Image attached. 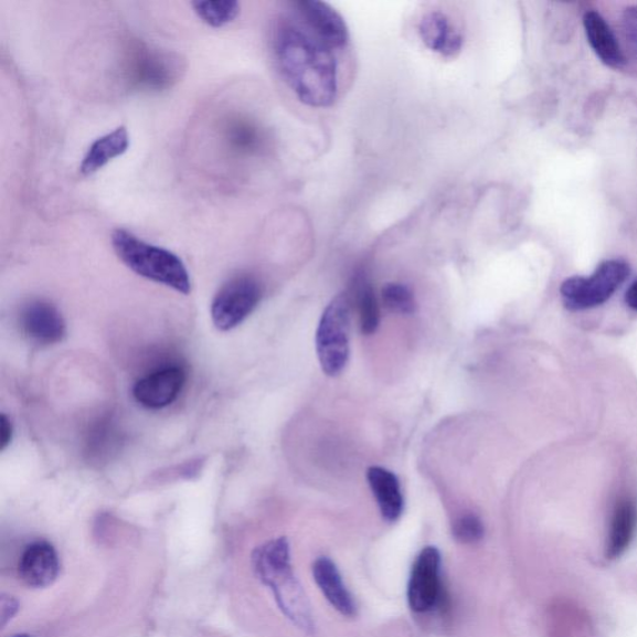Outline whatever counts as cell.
I'll return each instance as SVG.
<instances>
[{
  "mask_svg": "<svg viewBox=\"0 0 637 637\" xmlns=\"http://www.w3.org/2000/svg\"><path fill=\"white\" fill-rule=\"evenodd\" d=\"M312 575L320 592L336 611L346 616L355 615V602L342 582L335 562L327 556L319 558L312 565Z\"/></svg>",
  "mask_w": 637,
  "mask_h": 637,
  "instance_id": "obj_15",
  "label": "cell"
},
{
  "mask_svg": "<svg viewBox=\"0 0 637 637\" xmlns=\"http://www.w3.org/2000/svg\"><path fill=\"white\" fill-rule=\"evenodd\" d=\"M21 328L24 335L41 346H54L66 336V322L54 304L33 300L21 312Z\"/></svg>",
  "mask_w": 637,
  "mask_h": 637,
  "instance_id": "obj_10",
  "label": "cell"
},
{
  "mask_svg": "<svg viewBox=\"0 0 637 637\" xmlns=\"http://www.w3.org/2000/svg\"><path fill=\"white\" fill-rule=\"evenodd\" d=\"M257 135L247 125H235L232 127L230 140L240 149H248V147L256 144Z\"/></svg>",
  "mask_w": 637,
  "mask_h": 637,
  "instance_id": "obj_24",
  "label": "cell"
},
{
  "mask_svg": "<svg viewBox=\"0 0 637 637\" xmlns=\"http://www.w3.org/2000/svg\"><path fill=\"white\" fill-rule=\"evenodd\" d=\"M59 572H61V562H59L55 548L44 541L29 544L18 565L19 577L33 590H43L54 584Z\"/></svg>",
  "mask_w": 637,
  "mask_h": 637,
  "instance_id": "obj_11",
  "label": "cell"
},
{
  "mask_svg": "<svg viewBox=\"0 0 637 637\" xmlns=\"http://www.w3.org/2000/svg\"><path fill=\"white\" fill-rule=\"evenodd\" d=\"M637 531V503L630 497L620 498L614 506L607 531L605 556L614 561L625 554Z\"/></svg>",
  "mask_w": 637,
  "mask_h": 637,
  "instance_id": "obj_13",
  "label": "cell"
},
{
  "mask_svg": "<svg viewBox=\"0 0 637 637\" xmlns=\"http://www.w3.org/2000/svg\"><path fill=\"white\" fill-rule=\"evenodd\" d=\"M367 478L382 518L390 523L396 522L403 516L405 507L396 475L386 468L374 466L368 469Z\"/></svg>",
  "mask_w": 637,
  "mask_h": 637,
  "instance_id": "obj_16",
  "label": "cell"
},
{
  "mask_svg": "<svg viewBox=\"0 0 637 637\" xmlns=\"http://www.w3.org/2000/svg\"><path fill=\"white\" fill-rule=\"evenodd\" d=\"M252 564L258 580L273 593L280 612L304 631L314 629L306 592L293 571L287 538L273 539L253 552Z\"/></svg>",
  "mask_w": 637,
  "mask_h": 637,
  "instance_id": "obj_2",
  "label": "cell"
},
{
  "mask_svg": "<svg viewBox=\"0 0 637 637\" xmlns=\"http://www.w3.org/2000/svg\"><path fill=\"white\" fill-rule=\"evenodd\" d=\"M350 321L351 301L347 294H340L322 312L316 338L321 370L330 378L340 375L348 365Z\"/></svg>",
  "mask_w": 637,
  "mask_h": 637,
  "instance_id": "obj_4",
  "label": "cell"
},
{
  "mask_svg": "<svg viewBox=\"0 0 637 637\" xmlns=\"http://www.w3.org/2000/svg\"><path fill=\"white\" fill-rule=\"evenodd\" d=\"M629 276V264L620 259L606 261L591 277H573L562 284L561 296L564 306L570 310L603 306Z\"/></svg>",
  "mask_w": 637,
  "mask_h": 637,
  "instance_id": "obj_5",
  "label": "cell"
},
{
  "mask_svg": "<svg viewBox=\"0 0 637 637\" xmlns=\"http://www.w3.org/2000/svg\"><path fill=\"white\" fill-rule=\"evenodd\" d=\"M382 301L392 312L413 314L416 310V300L413 290L405 284L389 283L382 288Z\"/></svg>",
  "mask_w": 637,
  "mask_h": 637,
  "instance_id": "obj_21",
  "label": "cell"
},
{
  "mask_svg": "<svg viewBox=\"0 0 637 637\" xmlns=\"http://www.w3.org/2000/svg\"><path fill=\"white\" fill-rule=\"evenodd\" d=\"M130 135L125 126L117 127L113 132L106 134L95 140L84 156L81 164V173L87 178L105 168L117 157L129 150Z\"/></svg>",
  "mask_w": 637,
  "mask_h": 637,
  "instance_id": "obj_18",
  "label": "cell"
},
{
  "mask_svg": "<svg viewBox=\"0 0 637 637\" xmlns=\"http://www.w3.org/2000/svg\"><path fill=\"white\" fill-rule=\"evenodd\" d=\"M622 29L627 47L637 57V6L625 9L622 18Z\"/></svg>",
  "mask_w": 637,
  "mask_h": 637,
  "instance_id": "obj_23",
  "label": "cell"
},
{
  "mask_svg": "<svg viewBox=\"0 0 637 637\" xmlns=\"http://www.w3.org/2000/svg\"><path fill=\"white\" fill-rule=\"evenodd\" d=\"M182 71L183 64L179 56L160 52L145 53L136 64V83L150 89H164L178 82Z\"/></svg>",
  "mask_w": 637,
  "mask_h": 637,
  "instance_id": "obj_14",
  "label": "cell"
},
{
  "mask_svg": "<svg viewBox=\"0 0 637 637\" xmlns=\"http://www.w3.org/2000/svg\"><path fill=\"white\" fill-rule=\"evenodd\" d=\"M625 301L627 306L637 311V280H635L630 288L627 289Z\"/></svg>",
  "mask_w": 637,
  "mask_h": 637,
  "instance_id": "obj_27",
  "label": "cell"
},
{
  "mask_svg": "<svg viewBox=\"0 0 637 637\" xmlns=\"http://www.w3.org/2000/svg\"><path fill=\"white\" fill-rule=\"evenodd\" d=\"M453 531L457 541L464 544L477 543L485 535L484 523L475 514H465L456 519Z\"/></svg>",
  "mask_w": 637,
  "mask_h": 637,
  "instance_id": "obj_22",
  "label": "cell"
},
{
  "mask_svg": "<svg viewBox=\"0 0 637 637\" xmlns=\"http://www.w3.org/2000/svg\"><path fill=\"white\" fill-rule=\"evenodd\" d=\"M185 380L188 375L181 367L157 370L136 382L132 395L146 408L168 407L180 396Z\"/></svg>",
  "mask_w": 637,
  "mask_h": 637,
  "instance_id": "obj_9",
  "label": "cell"
},
{
  "mask_svg": "<svg viewBox=\"0 0 637 637\" xmlns=\"http://www.w3.org/2000/svg\"><path fill=\"white\" fill-rule=\"evenodd\" d=\"M421 41L440 56L455 57L464 46V38L443 12L431 11L418 23Z\"/></svg>",
  "mask_w": 637,
  "mask_h": 637,
  "instance_id": "obj_12",
  "label": "cell"
},
{
  "mask_svg": "<svg viewBox=\"0 0 637 637\" xmlns=\"http://www.w3.org/2000/svg\"><path fill=\"white\" fill-rule=\"evenodd\" d=\"M300 22L332 51L349 43V28L335 8L320 0H302L296 3Z\"/></svg>",
  "mask_w": 637,
  "mask_h": 637,
  "instance_id": "obj_8",
  "label": "cell"
},
{
  "mask_svg": "<svg viewBox=\"0 0 637 637\" xmlns=\"http://www.w3.org/2000/svg\"><path fill=\"white\" fill-rule=\"evenodd\" d=\"M112 243L117 258L137 276L162 284L184 296L191 293L190 273L174 253L146 243L126 230L114 231Z\"/></svg>",
  "mask_w": 637,
  "mask_h": 637,
  "instance_id": "obj_3",
  "label": "cell"
},
{
  "mask_svg": "<svg viewBox=\"0 0 637 637\" xmlns=\"http://www.w3.org/2000/svg\"><path fill=\"white\" fill-rule=\"evenodd\" d=\"M335 52L302 23L284 21L274 32V59L284 82L301 104L316 109L331 106L338 97Z\"/></svg>",
  "mask_w": 637,
  "mask_h": 637,
  "instance_id": "obj_1",
  "label": "cell"
},
{
  "mask_svg": "<svg viewBox=\"0 0 637 637\" xmlns=\"http://www.w3.org/2000/svg\"><path fill=\"white\" fill-rule=\"evenodd\" d=\"M583 23L587 42L601 61L611 67L623 66L625 57L620 44L605 19L599 13L590 11L585 13Z\"/></svg>",
  "mask_w": 637,
  "mask_h": 637,
  "instance_id": "obj_17",
  "label": "cell"
},
{
  "mask_svg": "<svg viewBox=\"0 0 637 637\" xmlns=\"http://www.w3.org/2000/svg\"><path fill=\"white\" fill-rule=\"evenodd\" d=\"M193 11L204 24L212 28H223L238 18L241 4L235 0H198L192 3Z\"/></svg>",
  "mask_w": 637,
  "mask_h": 637,
  "instance_id": "obj_19",
  "label": "cell"
},
{
  "mask_svg": "<svg viewBox=\"0 0 637 637\" xmlns=\"http://www.w3.org/2000/svg\"><path fill=\"white\" fill-rule=\"evenodd\" d=\"M355 297L362 335H374L380 326V309L375 291L368 280H359Z\"/></svg>",
  "mask_w": 637,
  "mask_h": 637,
  "instance_id": "obj_20",
  "label": "cell"
},
{
  "mask_svg": "<svg viewBox=\"0 0 637 637\" xmlns=\"http://www.w3.org/2000/svg\"><path fill=\"white\" fill-rule=\"evenodd\" d=\"M262 297L261 283L252 276H238L224 283L212 300L214 327L221 331L240 327L257 309Z\"/></svg>",
  "mask_w": 637,
  "mask_h": 637,
  "instance_id": "obj_6",
  "label": "cell"
},
{
  "mask_svg": "<svg viewBox=\"0 0 637 637\" xmlns=\"http://www.w3.org/2000/svg\"><path fill=\"white\" fill-rule=\"evenodd\" d=\"M18 602L13 596L2 595L0 597V620H2V626H6L9 620L13 619V616L18 612Z\"/></svg>",
  "mask_w": 637,
  "mask_h": 637,
  "instance_id": "obj_25",
  "label": "cell"
},
{
  "mask_svg": "<svg viewBox=\"0 0 637 637\" xmlns=\"http://www.w3.org/2000/svg\"><path fill=\"white\" fill-rule=\"evenodd\" d=\"M13 637H31V636L25 635V634H19V635H15V636H13Z\"/></svg>",
  "mask_w": 637,
  "mask_h": 637,
  "instance_id": "obj_28",
  "label": "cell"
},
{
  "mask_svg": "<svg viewBox=\"0 0 637 637\" xmlns=\"http://www.w3.org/2000/svg\"><path fill=\"white\" fill-rule=\"evenodd\" d=\"M440 554L436 546H426L417 555L411 571L407 601L415 613L433 611L439 596Z\"/></svg>",
  "mask_w": 637,
  "mask_h": 637,
  "instance_id": "obj_7",
  "label": "cell"
},
{
  "mask_svg": "<svg viewBox=\"0 0 637 637\" xmlns=\"http://www.w3.org/2000/svg\"><path fill=\"white\" fill-rule=\"evenodd\" d=\"M14 427L12 420L6 414L0 416V450H6L13 439Z\"/></svg>",
  "mask_w": 637,
  "mask_h": 637,
  "instance_id": "obj_26",
  "label": "cell"
}]
</instances>
